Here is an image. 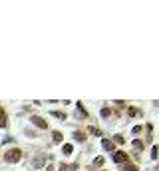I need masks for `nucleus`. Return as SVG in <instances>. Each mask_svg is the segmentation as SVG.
Listing matches in <instances>:
<instances>
[{
  "label": "nucleus",
  "mask_w": 159,
  "mask_h": 171,
  "mask_svg": "<svg viewBox=\"0 0 159 171\" xmlns=\"http://www.w3.org/2000/svg\"><path fill=\"white\" fill-rule=\"evenodd\" d=\"M4 159H6L8 163H16V161L22 159V151H20L18 147H12V149H8V151L4 153Z\"/></svg>",
  "instance_id": "obj_1"
},
{
  "label": "nucleus",
  "mask_w": 159,
  "mask_h": 171,
  "mask_svg": "<svg viewBox=\"0 0 159 171\" xmlns=\"http://www.w3.org/2000/svg\"><path fill=\"white\" fill-rule=\"evenodd\" d=\"M114 161L115 163H125V161H127V151H115L114 153Z\"/></svg>",
  "instance_id": "obj_2"
},
{
  "label": "nucleus",
  "mask_w": 159,
  "mask_h": 171,
  "mask_svg": "<svg viewBox=\"0 0 159 171\" xmlns=\"http://www.w3.org/2000/svg\"><path fill=\"white\" fill-rule=\"evenodd\" d=\"M32 123H34V126H38L40 129H46V127H48V122H44L42 118H38V115H32Z\"/></svg>",
  "instance_id": "obj_3"
},
{
  "label": "nucleus",
  "mask_w": 159,
  "mask_h": 171,
  "mask_svg": "<svg viewBox=\"0 0 159 171\" xmlns=\"http://www.w3.org/2000/svg\"><path fill=\"white\" fill-rule=\"evenodd\" d=\"M102 147L106 149V151H115V145H114V141H110V139H103V141H102Z\"/></svg>",
  "instance_id": "obj_4"
},
{
  "label": "nucleus",
  "mask_w": 159,
  "mask_h": 171,
  "mask_svg": "<svg viewBox=\"0 0 159 171\" xmlns=\"http://www.w3.org/2000/svg\"><path fill=\"white\" fill-rule=\"evenodd\" d=\"M44 161H46V157L44 155H38L34 161H32V165H34V167H44Z\"/></svg>",
  "instance_id": "obj_5"
},
{
  "label": "nucleus",
  "mask_w": 159,
  "mask_h": 171,
  "mask_svg": "<svg viewBox=\"0 0 159 171\" xmlns=\"http://www.w3.org/2000/svg\"><path fill=\"white\" fill-rule=\"evenodd\" d=\"M121 171H137V165L135 163H127V161H125V163L121 165Z\"/></svg>",
  "instance_id": "obj_6"
},
{
  "label": "nucleus",
  "mask_w": 159,
  "mask_h": 171,
  "mask_svg": "<svg viewBox=\"0 0 159 171\" xmlns=\"http://www.w3.org/2000/svg\"><path fill=\"white\" fill-rule=\"evenodd\" d=\"M52 139L56 141V143H60V141L64 139V135H62V131H58V129H56V131H52Z\"/></svg>",
  "instance_id": "obj_7"
},
{
  "label": "nucleus",
  "mask_w": 159,
  "mask_h": 171,
  "mask_svg": "<svg viewBox=\"0 0 159 171\" xmlns=\"http://www.w3.org/2000/svg\"><path fill=\"white\" fill-rule=\"evenodd\" d=\"M6 114H4V110L0 107V127H6Z\"/></svg>",
  "instance_id": "obj_8"
},
{
  "label": "nucleus",
  "mask_w": 159,
  "mask_h": 171,
  "mask_svg": "<svg viewBox=\"0 0 159 171\" xmlns=\"http://www.w3.org/2000/svg\"><path fill=\"white\" fill-rule=\"evenodd\" d=\"M74 139H76V141H86V135H83V131H74Z\"/></svg>",
  "instance_id": "obj_9"
},
{
  "label": "nucleus",
  "mask_w": 159,
  "mask_h": 171,
  "mask_svg": "<svg viewBox=\"0 0 159 171\" xmlns=\"http://www.w3.org/2000/svg\"><path fill=\"white\" fill-rule=\"evenodd\" d=\"M62 151H64V155H70V153L74 151V147H72V145H70V143H66L64 147H62Z\"/></svg>",
  "instance_id": "obj_10"
},
{
  "label": "nucleus",
  "mask_w": 159,
  "mask_h": 171,
  "mask_svg": "<svg viewBox=\"0 0 159 171\" xmlns=\"http://www.w3.org/2000/svg\"><path fill=\"white\" fill-rule=\"evenodd\" d=\"M133 147H135V149H139V151H141V149L145 147V143H143L141 139H135V141H133Z\"/></svg>",
  "instance_id": "obj_11"
},
{
  "label": "nucleus",
  "mask_w": 159,
  "mask_h": 171,
  "mask_svg": "<svg viewBox=\"0 0 159 171\" xmlns=\"http://www.w3.org/2000/svg\"><path fill=\"white\" fill-rule=\"evenodd\" d=\"M159 157V147L157 145H153V149H151V159H157Z\"/></svg>",
  "instance_id": "obj_12"
},
{
  "label": "nucleus",
  "mask_w": 159,
  "mask_h": 171,
  "mask_svg": "<svg viewBox=\"0 0 159 171\" xmlns=\"http://www.w3.org/2000/svg\"><path fill=\"white\" fill-rule=\"evenodd\" d=\"M99 114H102V118H110V115H111V110H110V107H103Z\"/></svg>",
  "instance_id": "obj_13"
},
{
  "label": "nucleus",
  "mask_w": 159,
  "mask_h": 171,
  "mask_svg": "<svg viewBox=\"0 0 159 171\" xmlns=\"http://www.w3.org/2000/svg\"><path fill=\"white\" fill-rule=\"evenodd\" d=\"M52 115H54V118H60V119H66V114H64V111H52Z\"/></svg>",
  "instance_id": "obj_14"
},
{
  "label": "nucleus",
  "mask_w": 159,
  "mask_h": 171,
  "mask_svg": "<svg viewBox=\"0 0 159 171\" xmlns=\"http://www.w3.org/2000/svg\"><path fill=\"white\" fill-rule=\"evenodd\" d=\"M127 114L129 115H137V114H139V110H137V107H127Z\"/></svg>",
  "instance_id": "obj_15"
},
{
  "label": "nucleus",
  "mask_w": 159,
  "mask_h": 171,
  "mask_svg": "<svg viewBox=\"0 0 159 171\" xmlns=\"http://www.w3.org/2000/svg\"><path fill=\"white\" fill-rule=\"evenodd\" d=\"M94 165H103V157H95V161H94Z\"/></svg>",
  "instance_id": "obj_16"
},
{
  "label": "nucleus",
  "mask_w": 159,
  "mask_h": 171,
  "mask_svg": "<svg viewBox=\"0 0 159 171\" xmlns=\"http://www.w3.org/2000/svg\"><path fill=\"white\" fill-rule=\"evenodd\" d=\"M90 133H94V135H99V133H102V131H99L98 127H90Z\"/></svg>",
  "instance_id": "obj_17"
},
{
  "label": "nucleus",
  "mask_w": 159,
  "mask_h": 171,
  "mask_svg": "<svg viewBox=\"0 0 159 171\" xmlns=\"http://www.w3.org/2000/svg\"><path fill=\"white\" fill-rule=\"evenodd\" d=\"M114 141H115V143H123V137H121V135H115Z\"/></svg>",
  "instance_id": "obj_18"
},
{
  "label": "nucleus",
  "mask_w": 159,
  "mask_h": 171,
  "mask_svg": "<svg viewBox=\"0 0 159 171\" xmlns=\"http://www.w3.org/2000/svg\"><path fill=\"white\" fill-rule=\"evenodd\" d=\"M131 133H141V126H135L131 129Z\"/></svg>",
  "instance_id": "obj_19"
},
{
  "label": "nucleus",
  "mask_w": 159,
  "mask_h": 171,
  "mask_svg": "<svg viewBox=\"0 0 159 171\" xmlns=\"http://www.w3.org/2000/svg\"><path fill=\"white\" fill-rule=\"evenodd\" d=\"M58 169H60V171H68V165H66V163H60V167H58Z\"/></svg>",
  "instance_id": "obj_20"
},
{
  "label": "nucleus",
  "mask_w": 159,
  "mask_h": 171,
  "mask_svg": "<svg viewBox=\"0 0 159 171\" xmlns=\"http://www.w3.org/2000/svg\"><path fill=\"white\" fill-rule=\"evenodd\" d=\"M46 171H54V169H52V167H48V169H46Z\"/></svg>",
  "instance_id": "obj_21"
}]
</instances>
